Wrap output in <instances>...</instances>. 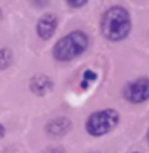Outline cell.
<instances>
[{"instance_id":"8fae6325","label":"cell","mask_w":149,"mask_h":153,"mask_svg":"<svg viewBox=\"0 0 149 153\" xmlns=\"http://www.w3.org/2000/svg\"><path fill=\"white\" fill-rule=\"evenodd\" d=\"M4 134H6V130H4V127L0 124V138H3V137H4Z\"/></svg>"},{"instance_id":"8992f818","label":"cell","mask_w":149,"mask_h":153,"mask_svg":"<svg viewBox=\"0 0 149 153\" xmlns=\"http://www.w3.org/2000/svg\"><path fill=\"white\" fill-rule=\"evenodd\" d=\"M73 128V124L68 118H55L52 121L47 122L46 125V131L55 137H62L65 134H68Z\"/></svg>"},{"instance_id":"5b68a950","label":"cell","mask_w":149,"mask_h":153,"mask_svg":"<svg viewBox=\"0 0 149 153\" xmlns=\"http://www.w3.org/2000/svg\"><path fill=\"white\" fill-rule=\"evenodd\" d=\"M56 27H58V18L53 13H47V15H43L41 18L38 19L37 22V34L41 40H49V38L53 37L56 31Z\"/></svg>"},{"instance_id":"30bf717a","label":"cell","mask_w":149,"mask_h":153,"mask_svg":"<svg viewBox=\"0 0 149 153\" xmlns=\"http://www.w3.org/2000/svg\"><path fill=\"white\" fill-rule=\"evenodd\" d=\"M83 78H84V79H87V81H94V79L97 78V75L94 74L93 71L87 69V71H84V74H83Z\"/></svg>"},{"instance_id":"3957f363","label":"cell","mask_w":149,"mask_h":153,"mask_svg":"<svg viewBox=\"0 0 149 153\" xmlns=\"http://www.w3.org/2000/svg\"><path fill=\"white\" fill-rule=\"evenodd\" d=\"M118 122H120V115L115 109H103L89 116L86 122V130L93 137H100L112 131Z\"/></svg>"},{"instance_id":"52a82bcc","label":"cell","mask_w":149,"mask_h":153,"mask_svg":"<svg viewBox=\"0 0 149 153\" xmlns=\"http://www.w3.org/2000/svg\"><path fill=\"white\" fill-rule=\"evenodd\" d=\"M53 88V82L49 76L46 75H38L33 76L30 79V90L37 96H44L47 94L49 91H52Z\"/></svg>"},{"instance_id":"277c9868","label":"cell","mask_w":149,"mask_h":153,"mask_svg":"<svg viewBox=\"0 0 149 153\" xmlns=\"http://www.w3.org/2000/svg\"><path fill=\"white\" fill-rule=\"evenodd\" d=\"M123 96L130 103H143L149 99V78H137L124 87Z\"/></svg>"},{"instance_id":"9c48e42d","label":"cell","mask_w":149,"mask_h":153,"mask_svg":"<svg viewBox=\"0 0 149 153\" xmlns=\"http://www.w3.org/2000/svg\"><path fill=\"white\" fill-rule=\"evenodd\" d=\"M67 3L73 7H81L87 3V0H67Z\"/></svg>"},{"instance_id":"4fadbf2b","label":"cell","mask_w":149,"mask_h":153,"mask_svg":"<svg viewBox=\"0 0 149 153\" xmlns=\"http://www.w3.org/2000/svg\"><path fill=\"white\" fill-rule=\"evenodd\" d=\"M148 140H149V131H148Z\"/></svg>"},{"instance_id":"7a4b0ae2","label":"cell","mask_w":149,"mask_h":153,"mask_svg":"<svg viewBox=\"0 0 149 153\" xmlns=\"http://www.w3.org/2000/svg\"><path fill=\"white\" fill-rule=\"evenodd\" d=\"M89 47V37L83 31H73L53 46V57L59 62H70L81 56Z\"/></svg>"},{"instance_id":"5bb4252c","label":"cell","mask_w":149,"mask_h":153,"mask_svg":"<svg viewBox=\"0 0 149 153\" xmlns=\"http://www.w3.org/2000/svg\"><path fill=\"white\" fill-rule=\"evenodd\" d=\"M0 15H1V12H0Z\"/></svg>"},{"instance_id":"ba28073f","label":"cell","mask_w":149,"mask_h":153,"mask_svg":"<svg viewBox=\"0 0 149 153\" xmlns=\"http://www.w3.org/2000/svg\"><path fill=\"white\" fill-rule=\"evenodd\" d=\"M12 60H13V55H12L10 50H7V49H0V71L9 68L10 63H12Z\"/></svg>"},{"instance_id":"7c38bea8","label":"cell","mask_w":149,"mask_h":153,"mask_svg":"<svg viewBox=\"0 0 149 153\" xmlns=\"http://www.w3.org/2000/svg\"><path fill=\"white\" fill-rule=\"evenodd\" d=\"M87 85H89V81H87V79H84V81L81 82V88H84V90H86V88H87Z\"/></svg>"},{"instance_id":"6da1fadb","label":"cell","mask_w":149,"mask_h":153,"mask_svg":"<svg viewBox=\"0 0 149 153\" xmlns=\"http://www.w3.org/2000/svg\"><path fill=\"white\" fill-rule=\"evenodd\" d=\"M131 30V21L129 12L121 6L109 7L100 19L102 36L109 41H121L129 36Z\"/></svg>"}]
</instances>
